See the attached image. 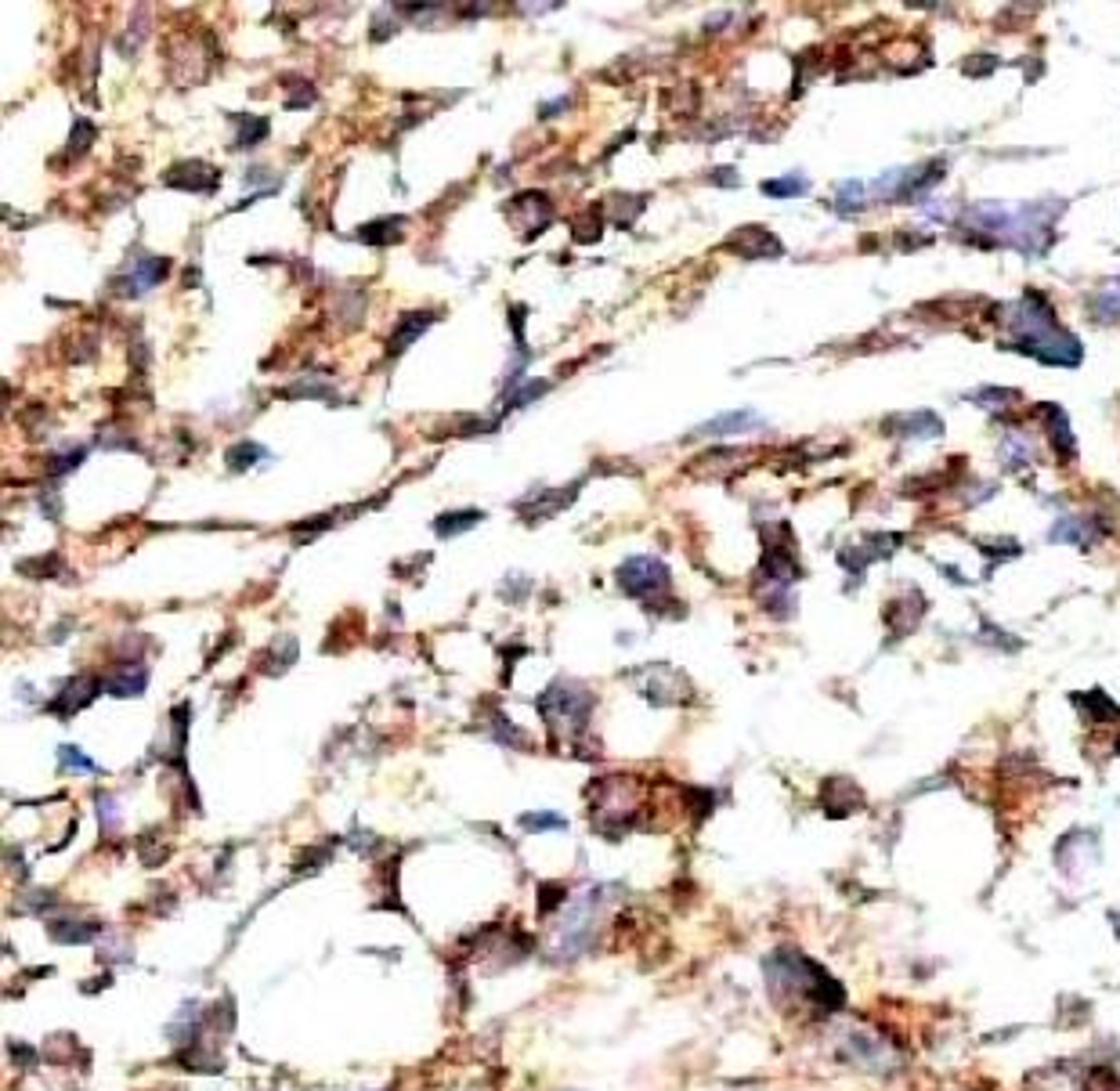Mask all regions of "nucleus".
Returning a JSON list of instances; mask_svg holds the SVG:
<instances>
[{"label": "nucleus", "instance_id": "nucleus-27", "mask_svg": "<svg viewBox=\"0 0 1120 1091\" xmlns=\"http://www.w3.org/2000/svg\"><path fill=\"white\" fill-rule=\"evenodd\" d=\"M83 456L87 452L83 448H72L69 456H58V463H51V474H65V470H72V467H80L83 463Z\"/></svg>", "mask_w": 1120, "mask_h": 1091}, {"label": "nucleus", "instance_id": "nucleus-19", "mask_svg": "<svg viewBox=\"0 0 1120 1091\" xmlns=\"http://www.w3.org/2000/svg\"><path fill=\"white\" fill-rule=\"evenodd\" d=\"M267 456V452L260 448V444H253V441H242V444H235V448H228V467L232 470H246V467H253V463H260Z\"/></svg>", "mask_w": 1120, "mask_h": 1091}, {"label": "nucleus", "instance_id": "nucleus-28", "mask_svg": "<svg viewBox=\"0 0 1120 1091\" xmlns=\"http://www.w3.org/2000/svg\"><path fill=\"white\" fill-rule=\"evenodd\" d=\"M716 185H737V173H730V166H719V173H712Z\"/></svg>", "mask_w": 1120, "mask_h": 1091}, {"label": "nucleus", "instance_id": "nucleus-6", "mask_svg": "<svg viewBox=\"0 0 1120 1091\" xmlns=\"http://www.w3.org/2000/svg\"><path fill=\"white\" fill-rule=\"evenodd\" d=\"M763 423H767V419H763L756 409H737V412H723V416H716V419L701 423L694 434H701V437H726V434L756 430V427H763Z\"/></svg>", "mask_w": 1120, "mask_h": 1091}, {"label": "nucleus", "instance_id": "nucleus-13", "mask_svg": "<svg viewBox=\"0 0 1120 1091\" xmlns=\"http://www.w3.org/2000/svg\"><path fill=\"white\" fill-rule=\"evenodd\" d=\"M481 510H459V513H441L437 520H434V531L441 535V538H452V535H459V531H466V528H474V524H481Z\"/></svg>", "mask_w": 1120, "mask_h": 1091}, {"label": "nucleus", "instance_id": "nucleus-20", "mask_svg": "<svg viewBox=\"0 0 1120 1091\" xmlns=\"http://www.w3.org/2000/svg\"><path fill=\"white\" fill-rule=\"evenodd\" d=\"M864 185L861 181H843L838 185V199H835V210H843V214H853V210H861L864 207Z\"/></svg>", "mask_w": 1120, "mask_h": 1091}, {"label": "nucleus", "instance_id": "nucleus-7", "mask_svg": "<svg viewBox=\"0 0 1120 1091\" xmlns=\"http://www.w3.org/2000/svg\"><path fill=\"white\" fill-rule=\"evenodd\" d=\"M166 271H170V260L166 257H148V253H141L138 257V264H134V271H131V279H123V293H145V290H152L156 283H163L166 279Z\"/></svg>", "mask_w": 1120, "mask_h": 1091}, {"label": "nucleus", "instance_id": "nucleus-8", "mask_svg": "<svg viewBox=\"0 0 1120 1091\" xmlns=\"http://www.w3.org/2000/svg\"><path fill=\"white\" fill-rule=\"evenodd\" d=\"M886 430H889V434H900V437H940L944 423L932 416V412H904V416H889V419H886Z\"/></svg>", "mask_w": 1120, "mask_h": 1091}, {"label": "nucleus", "instance_id": "nucleus-14", "mask_svg": "<svg viewBox=\"0 0 1120 1091\" xmlns=\"http://www.w3.org/2000/svg\"><path fill=\"white\" fill-rule=\"evenodd\" d=\"M1008 460V470H1015V467H1022V463H1031L1034 460V448H1031V441H1026L1022 434H1008L1005 437V444H1001V463Z\"/></svg>", "mask_w": 1120, "mask_h": 1091}, {"label": "nucleus", "instance_id": "nucleus-15", "mask_svg": "<svg viewBox=\"0 0 1120 1091\" xmlns=\"http://www.w3.org/2000/svg\"><path fill=\"white\" fill-rule=\"evenodd\" d=\"M810 189V181L802 173H792V177H774V181H763V192L774 196V199H792V196H802Z\"/></svg>", "mask_w": 1120, "mask_h": 1091}, {"label": "nucleus", "instance_id": "nucleus-3", "mask_svg": "<svg viewBox=\"0 0 1120 1091\" xmlns=\"http://www.w3.org/2000/svg\"><path fill=\"white\" fill-rule=\"evenodd\" d=\"M590 705H593V698H590L579 683H553V687L546 690V698L539 701V712H542L549 723H556V719H575V723H582L586 712H590Z\"/></svg>", "mask_w": 1120, "mask_h": 1091}, {"label": "nucleus", "instance_id": "nucleus-17", "mask_svg": "<svg viewBox=\"0 0 1120 1091\" xmlns=\"http://www.w3.org/2000/svg\"><path fill=\"white\" fill-rule=\"evenodd\" d=\"M90 680H72L69 683V690L62 694V698H55V712H62V715H72L76 712V705H83L87 698H90Z\"/></svg>", "mask_w": 1120, "mask_h": 1091}, {"label": "nucleus", "instance_id": "nucleus-22", "mask_svg": "<svg viewBox=\"0 0 1120 1091\" xmlns=\"http://www.w3.org/2000/svg\"><path fill=\"white\" fill-rule=\"evenodd\" d=\"M972 398H976L983 409H1005V405H1012L1019 394H1015V391H1001V387H983V391H976Z\"/></svg>", "mask_w": 1120, "mask_h": 1091}, {"label": "nucleus", "instance_id": "nucleus-21", "mask_svg": "<svg viewBox=\"0 0 1120 1091\" xmlns=\"http://www.w3.org/2000/svg\"><path fill=\"white\" fill-rule=\"evenodd\" d=\"M1073 701H1088L1091 705V712H1095V719L1099 723H1116L1120 719V708L1102 694V690H1091V694H1084V698H1073Z\"/></svg>", "mask_w": 1120, "mask_h": 1091}, {"label": "nucleus", "instance_id": "nucleus-23", "mask_svg": "<svg viewBox=\"0 0 1120 1091\" xmlns=\"http://www.w3.org/2000/svg\"><path fill=\"white\" fill-rule=\"evenodd\" d=\"M58 766H62V770H65V766H76V770H87V774H98V766L90 763L80 748H72V745H62V748H58Z\"/></svg>", "mask_w": 1120, "mask_h": 1091}, {"label": "nucleus", "instance_id": "nucleus-1", "mask_svg": "<svg viewBox=\"0 0 1120 1091\" xmlns=\"http://www.w3.org/2000/svg\"><path fill=\"white\" fill-rule=\"evenodd\" d=\"M1008 326L1015 333V347L1034 354L1045 366H1081V343L1073 333H1066L1059 322H1056V311L1048 308V300L1041 293H1026L1012 315H1008Z\"/></svg>", "mask_w": 1120, "mask_h": 1091}, {"label": "nucleus", "instance_id": "nucleus-2", "mask_svg": "<svg viewBox=\"0 0 1120 1091\" xmlns=\"http://www.w3.org/2000/svg\"><path fill=\"white\" fill-rule=\"evenodd\" d=\"M618 586L629 596H655V593L669 589V568L655 557H629L618 568Z\"/></svg>", "mask_w": 1120, "mask_h": 1091}, {"label": "nucleus", "instance_id": "nucleus-25", "mask_svg": "<svg viewBox=\"0 0 1120 1091\" xmlns=\"http://www.w3.org/2000/svg\"><path fill=\"white\" fill-rule=\"evenodd\" d=\"M546 391H549V384H542V380H531V384L517 387V391L510 394V402H506V405H510V409H513V405H528L531 398H539V394H546Z\"/></svg>", "mask_w": 1120, "mask_h": 1091}, {"label": "nucleus", "instance_id": "nucleus-4", "mask_svg": "<svg viewBox=\"0 0 1120 1091\" xmlns=\"http://www.w3.org/2000/svg\"><path fill=\"white\" fill-rule=\"evenodd\" d=\"M163 185L181 189V192H214L217 189V170L207 163H177L174 170L163 173Z\"/></svg>", "mask_w": 1120, "mask_h": 1091}, {"label": "nucleus", "instance_id": "nucleus-26", "mask_svg": "<svg viewBox=\"0 0 1120 1091\" xmlns=\"http://www.w3.org/2000/svg\"><path fill=\"white\" fill-rule=\"evenodd\" d=\"M521 825L524 828H564V816H556V813H524Z\"/></svg>", "mask_w": 1120, "mask_h": 1091}, {"label": "nucleus", "instance_id": "nucleus-5", "mask_svg": "<svg viewBox=\"0 0 1120 1091\" xmlns=\"http://www.w3.org/2000/svg\"><path fill=\"white\" fill-rule=\"evenodd\" d=\"M726 246H730V249H741L749 260H770V257H781V242H777V235H770V232H767V228H759V224L741 228L737 235H730V239H726Z\"/></svg>", "mask_w": 1120, "mask_h": 1091}, {"label": "nucleus", "instance_id": "nucleus-16", "mask_svg": "<svg viewBox=\"0 0 1120 1091\" xmlns=\"http://www.w3.org/2000/svg\"><path fill=\"white\" fill-rule=\"evenodd\" d=\"M402 217H387V221H377V224H365V232H358L365 242H377V246H387L395 239H402Z\"/></svg>", "mask_w": 1120, "mask_h": 1091}, {"label": "nucleus", "instance_id": "nucleus-10", "mask_svg": "<svg viewBox=\"0 0 1120 1091\" xmlns=\"http://www.w3.org/2000/svg\"><path fill=\"white\" fill-rule=\"evenodd\" d=\"M921 611H925L921 593H911V600H893V607L886 611V618H889V625H893L896 636H907V632L914 629V622L921 618Z\"/></svg>", "mask_w": 1120, "mask_h": 1091}, {"label": "nucleus", "instance_id": "nucleus-12", "mask_svg": "<svg viewBox=\"0 0 1120 1091\" xmlns=\"http://www.w3.org/2000/svg\"><path fill=\"white\" fill-rule=\"evenodd\" d=\"M1048 538H1052V542H1073V546H1091V542H1095V531H1091V524H1084V520H1077V517H1059V520L1052 524Z\"/></svg>", "mask_w": 1120, "mask_h": 1091}, {"label": "nucleus", "instance_id": "nucleus-11", "mask_svg": "<svg viewBox=\"0 0 1120 1091\" xmlns=\"http://www.w3.org/2000/svg\"><path fill=\"white\" fill-rule=\"evenodd\" d=\"M145 683H148V669L127 665V669H120L116 676H109V680H106V690H109V694H116V698H134V694H141V690H145Z\"/></svg>", "mask_w": 1120, "mask_h": 1091}, {"label": "nucleus", "instance_id": "nucleus-18", "mask_svg": "<svg viewBox=\"0 0 1120 1091\" xmlns=\"http://www.w3.org/2000/svg\"><path fill=\"white\" fill-rule=\"evenodd\" d=\"M427 326H430V315H409V318H402V326L395 329L391 347H395V351H405V347H409V343H412V340H416Z\"/></svg>", "mask_w": 1120, "mask_h": 1091}, {"label": "nucleus", "instance_id": "nucleus-9", "mask_svg": "<svg viewBox=\"0 0 1120 1091\" xmlns=\"http://www.w3.org/2000/svg\"><path fill=\"white\" fill-rule=\"evenodd\" d=\"M1038 416H1041V419H1048V434H1052V444H1056L1059 456H1073V434H1070V419H1066V412H1063L1059 405L1045 402V405H1038Z\"/></svg>", "mask_w": 1120, "mask_h": 1091}, {"label": "nucleus", "instance_id": "nucleus-24", "mask_svg": "<svg viewBox=\"0 0 1120 1091\" xmlns=\"http://www.w3.org/2000/svg\"><path fill=\"white\" fill-rule=\"evenodd\" d=\"M242 123V134H239V145H257L264 134H267V120H250V116H235Z\"/></svg>", "mask_w": 1120, "mask_h": 1091}]
</instances>
